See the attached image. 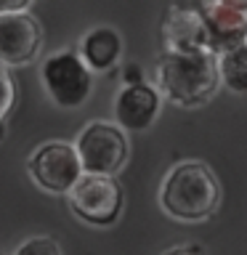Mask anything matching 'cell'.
I'll list each match as a JSON object with an SVG mask.
<instances>
[{
    "label": "cell",
    "mask_w": 247,
    "mask_h": 255,
    "mask_svg": "<svg viewBox=\"0 0 247 255\" xmlns=\"http://www.w3.org/2000/svg\"><path fill=\"white\" fill-rule=\"evenodd\" d=\"M221 205V183L205 162L189 159L170 167L159 186V207L181 223L207 221Z\"/></svg>",
    "instance_id": "6da1fadb"
},
{
    "label": "cell",
    "mask_w": 247,
    "mask_h": 255,
    "mask_svg": "<svg viewBox=\"0 0 247 255\" xmlns=\"http://www.w3.org/2000/svg\"><path fill=\"white\" fill-rule=\"evenodd\" d=\"M218 56L202 53H165L157 64V91L178 107H202L218 93Z\"/></svg>",
    "instance_id": "7a4b0ae2"
},
{
    "label": "cell",
    "mask_w": 247,
    "mask_h": 255,
    "mask_svg": "<svg viewBox=\"0 0 247 255\" xmlns=\"http://www.w3.org/2000/svg\"><path fill=\"white\" fill-rule=\"evenodd\" d=\"M75 149L85 175L115 178L130 157V143H127L125 130H120L112 123H101V120H93L80 130Z\"/></svg>",
    "instance_id": "3957f363"
},
{
    "label": "cell",
    "mask_w": 247,
    "mask_h": 255,
    "mask_svg": "<svg viewBox=\"0 0 247 255\" xmlns=\"http://www.w3.org/2000/svg\"><path fill=\"white\" fill-rule=\"evenodd\" d=\"M69 210L83 223L96 229L115 226L125 207V191L117 178L107 175H85L69 191Z\"/></svg>",
    "instance_id": "277c9868"
},
{
    "label": "cell",
    "mask_w": 247,
    "mask_h": 255,
    "mask_svg": "<svg viewBox=\"0 0 247 255\" xmlns=\"http://www.w3.org/2000/svg\"><path fill=\"white\" fill-rule=\"evenodd\" d=\"M40 80L51 101L61 109L83 107L93 93V72L85 67V61L75 51L51 53L43 61Z\"/></svg>",
    "instance_id": "5b68a950"
},
{
    "label": "cell",
    "mask_w": 247,
    "mask_h": 255,
    "mask_svg": "<svg viewBox=\"0 0 247 255\" xmlns=\"http://www.w3.org/2000/svg\"><path fill=\"white\" fill-rule=\"evenodd\" d=\"M29 178L48 194H69L75 183L83 178L75 143L67 141H45L27 159Z\"/></svg>",
    "instance_id": "8992f818"
},
{
    "label": "cell",
    "mask_w": 247,
    "mask_h": 255,
    "mask_svg": "<svg viewBox=\"0 0 247 255\" xmlns=\"http://www.w3.org/2000/svg\"><path fill=\"white\" fill-rule=\"evenodd\" d=\"M197 5L207 32V51L213 56H223L247 43V3L210 0Z\"/></svg>",
    "instance_id": "52a82bcc"
},
{
    "label": "cell",
    "mask_w": 247,
    "mask_h": 255,
    "mask_svg": "<svg viewBox=\"0 0 247 255\" xmlns=\"http://www.w3.org/2000/svg\"><path fill=\"white\" fill-rule=\"evenodd\" d=\"M43 48V27L29 11L0 13V67H24Z\"/></svg>",
    "instance_id": "ba28073f"
},
{
    "label": "cell",
    "mask_w": 247,
    "mask_h": 255,
    "mask_svg": "<svg viewBox=\"0 0 247 255\" xmlns=\"http://www.w3.org/2000/svg\"><path fill=\"white\" fill-rule=\"evenodd\" d=\"M165 53H202L207 51V32L199 16L197 3H175L170 5L162 21Z\"/></svg>",
    "instance_id": "9c48e42d"
},
{
    "label": "cell",
    "mask_w": 247,
    "mask_h": 255,
    "mask_svg": "<svg viewBox=\"0 0 247 255\" xmlns=\"http://www.w3.org/2000/svg\"><path fill=\"white\" fill-rule=\"evenodd\" d=\"M162 109V96L154 85L138 83V85H125L120 88L115 99V120L120 130H146L149 125H154Z\"/></svg>",
    "instance_id": "30bf717a"
},
{
    "label": "cell",
    "mask_w": 247,
    "mask_h": 255,
    "mask_svg": "<svg viewBox=\"0 0 247 255\" xmlns=\"http://www.w3.org/2000/svg\"><path fill=\"white\" fill-rule=\"evenodd\" d=\"M80 59L91 72H109L123 59V37L112 27H96L80 40Z\"/></svg>",
    "instance_id": "8fae6325"
},
{
    "label": "cell",
    "mask_w": 247,
    "mask_h": 255,
    "mask_svg": "<svg viewBox=\"0 0 247 255\" xmlns=\"http://www.w3.org/2000/svg\"><path fill=\"white\" fill-rule=\"evenodd\" d=\"M218 75L221 85H226L234 93L247 96V43L218 56Z\"/></svg>",
    "instance_id": "7c38bea8"
},
{
    "label": "cell",
    "mask_w": 247,
    "mask_h": 255,
    "mask_svg": "<svg viewBox=\"0 0 247 255\" xmlns=\"http://www.w3.org/2000/svg\"><path fill=\"white\" fill-rule=\"evenodd\" d=\"M13 255H61V247L53 237H29L16 247Z\"/></svg>",
    "instance_id": "4fadbf2b"
},
{
    "label": "cell",
    "mask_w": 247,
    "mask_h": 255,
    "mask_svg": "<svg viewBox=\"0 0 247 255\" xmlns=\"http://www.w3.org/2000/svg\"><path fill=\"white\" fill-rule=\"evenodd\" d=\"M13 99H16V91H13L11 72L5 67H0V123H5V115L11 112Z\"/></svg>",
    "instance_id": "5bb4252c"
},
{
    "label": "cell",
    "mask_w": 247,
    "mask_h": 255,
    "mask_svg": "<svg viewBox=\"0 0 247 255\" xmlns=\"http://www.w3.org/2000/svg\"><path fill=\"white\" fill-rule=\"evenodd\" d=\"M29 8H32V3H27V0H13V3L0 0V13H24Z\"/></svg>",
    "instance_id": "9a60e30c"
},
{
    "label": "cell",
    "mask_w": 247,
    "mask_h": 255,
    "mask_svg": "<svg viewBox=\"0 0 247 255\" xmlns=\"http://www.w3.org/2000/svg\"><path fill=\"white\" fill-rule=\"evenodd\" d=\"M162 255H205L202 253V247H197V245H181V247H170L167 253Z\"/></svg>",
    "instance_id": "2e32d148"
},
{
    "label": "cell",
    "mask_w": 247,
    "mask_h": 255,
    "mask_svg": "<svg viewBox=\"0 0 247 255\" xmlns=\"http://www.w3.org/2000/svg\"><path fill=\"white\" fill-rule=\"evenodd\" d=\"M5 138V123H0V141Z\"/></svg>",
    "instance_id": "e0dca14e"
},
{
    "label": "cell",
    "mask_w": 247,
    "mask_h": 255,
    "mask_svg": "<svg viewBox=\"0 0 247 255\" xmlns=\"http://www.w3.org/2000/svg\"><path fill=\"white\" fill-rule=\"evenodd\" d=\"M0 255H3V253H0Z\"/></svg>",
    "instance_id": "ac0fdd59"
}]
</instances>
